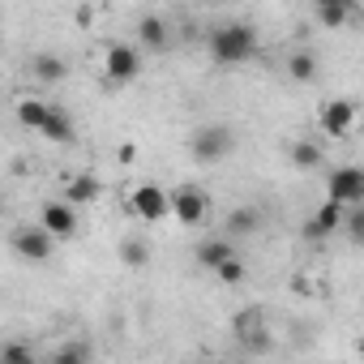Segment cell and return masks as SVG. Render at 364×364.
<instances>
[{"label":"cell","instance_id":"1","mask_svg":"<svg viewBox=\"0 0 364 364\" xmlns=\"http://www.w3.org/2000/svg\"><path fill=\"white\" fill-rule=\"evenodd\" d=\"M206 48H210L215 65H249L257 56V31L249 22H223L210 31Z\"/></svg>","mask_w":364,"mask_h":364},{"label":"cell","instance_id":"2","mask_svg":"<svg viewBox=\"0 0 364 364\" xmlns=\"http://www.w3.org/2000/svg\"><path fill=\"white\" fill-rule=\"evenodd\" d=\"M232 150H236V133H232L228 124H202V129L189 137L193 163H223Z\"/></svg>","mask_w":364,"mask_h":364},{"label":"cell","instance_id":"3","mask_svg":"<svg viewBox=\"0 0 364 364\" xmlns=\"http://www.w3.org/2000/svg\"><path fill=\"white\" fill-rule=\"evenodd\" d=\"M326 198L338 202L343 210L364 206V167H334L326 176Z\"/></svg>","mask_w":364,"mask_h":364},{"label":"cell","instance_id":"4","mask_svg":"<svg viewBox=\"0 0 364 364\" xmlns=\"http://www.w3.org/2000/svg\"><path fill=\"white\" fill-rule=\"evenodd\" d=\"M232 330H236V338L249 347V351H270V330H266V313L257 309V304H249V309H240L236 317H232Z\"/></svg>","mask_w":364,"mask_h":364},{"label":"cell","instance_id":"5","mask_svg":"<svg viewBox=\"0 0 364 364\" xmlns=\"http://www.w3.org/2000/svg\"><path fill=\"white\" fill-rule=\"evenodd\" d=\"M171 215L185 223V228L206 223V215H210V193H206V189H198V185L176 189V193H171Z\"/></svg>","mask_w":364,"mask_h":364},{"label":"cell","instance_id":"6","mask_svg":"<svg viewBox=\"0 0 364 364\" xmlns=\"http://www.w3.org/2000/svg\"><path fill=\"white\" fill-rule=\"evenodd\" d=\"M103 73H107V82H116V86L133 82V77L141 73V52H137L133 43H112L107 56H103Z\"/></svg>","mask_w":364,"mask_h":364},{"label":"cell","instance_id":"7","mask_svg":"<svg viewBox=\"0 0 364 364\" xmlns=\"http://www.w3.org/2000/svg\"><path fill=\"white\" fill-rule=\"evenodd\" d=\"M129 210H133L137 219H146V223H159V219L171 215V193H163L159 185H137V189L129 193Z\"/></svg>","mask_w":364,"mask_h":364},{"label":"cell","instance_id":"8","mask_svg":"<svg viewBox=\"0 0 364 364\" xmlns=\"http://www.w3.org/2000/svg\"><path fill=\"white\" fill-rule=\"evenodd\" d=\"M39 223H43V232H48L52 240H73V236H77V210H73L69 202H43Z\"/></svg>","mask_w":364,"mask_h":364},{"label":"cell","instance_id":"9","mask_svg":"<svg viewBox=\"0 0 364 364\" xmlns=\"http://www.w3.org/2000/svg\"><path fill=\"white\" fill-rule=\"evenodd\" d=\"M317 124H321L326 137H347V133L355 129V103H351V99H330V103H321Z\"/></svg>","mask_w":364,"mask_h":364},{"label":"cell","instance_id":"10","mask_svg":"<svg viewBox=\"0 0 364 364\" xmlns=\"http://www.w3.org/2000/svg\"><path fill=\"white\" fill-rule=\"evenodd\" d=\"M343 219H347V210H343L338 202H330V198H326V202L317 206V215L304 223V236H309V240H326V236L343 232Z\"/></svg>","mask_w":364,"mask_h":364},{"label":"cell","instance_id":"11","mask_svg":"<svg viewBox=\"0 0 364 364\" xmlns=\"http://www.w3.org/2000/svg\"><path fill=\"white\" fill-rule=\"evenodd\" d=\"M103 198V180L99 176H90V171H77V176H69L65 180V202L77 210V206H95Z\"/></svg>","mask_w":364,"mask_h":364},{"label":"cell","instance_id":"12","mask_svg":"<svg viewBox=\"0 0 364 364\" xmlns=\"http://www.w3.org/2000/svg\"><path fill=\"white\" fill-rule=\"evenodd\" d=\"M52 245H56V240H52L43 228H39V232H35V228L14 232V249H18L26 262H48V257H52Z\"/></svg>","mask_w":364,"mask_h":364},{"label":"cell","instance_id":"13","mask_svg":"<svg viewBox=\"0 0 364 364\" xmlns=\"http://www.w3.org/2000/svg\"><path fill=\"white\" fill-rule=\"evenodd\" d=\"M313 18H317L326 31H343L347 22H355V18H360V9H355V5H347V0H317V5H313Z\"/></svg>","mask_w":364,"mask_h":364},{"label":"cell","instance_id":"14","mask_svg":"<svg viewBox=\"0 0 364 364\" xmlns=\"http://www.w3.org/2000/svg\"><path fill=\"white\" fill-rule=\"evenodd\" d=\"M31 73H35L39 82H65V77H69V60L56 56V52H39V56L31 60Z\"/></svg>","mask_w":364,"mask_h":364},{"label":"cell","instance_id":"15","mask_svg":"<svg viewBox=\"0 0 364 364\" xmlns=\"http://www.w3.org/2000/svg\"><path fill=\"white\" fill-rule=\"evenodd\" d=\"M167 35H171V31H167V22H163V18H154V14L137 22V43H141V48H150V52H163V48H167Z\"/></svg>","mask_w":364,"mask_h":364},{"label":"cell","instance_id":"16","mask_svg":"<svg viewBox=\"0 0 364 364\" xmlns=\"http://www.w3.org/2000/svg\"><path fill=\"white\" fill-rule=\"evenodd\" d=\"M39 137H48L52 146H69V141L77 137V129H73V116H69L65 107H52V120H48V129H43Z\"/></svg>","mask_w":364,"mask_h":364},{"label":"cell","instance_id":"17","mask_svg":"<svg viewBox=\"0 0 364 364\" xmlns=\"http://www.w3.org/2000/svg\"><path fill=\"white\" fill-rule=\"evenodd\" d=\"M18 120H22L26 129L43 133L48 120H52V103H43V99H22V103H18Z\"/></svg>","mask_w":364,"mask_h":364},{"label":"cell","instance_id":"18","mask_svg":"<svg viewBox=\"0 0 364 364\" xmlns=\"http://www.w3.org/2000/svg\"><path fill=\"white\" fill-rule=\"evenodd\" d=\"M236 257V249H232V240H206L202 249H198V262L206 266V270H219V266H228Z\"/></svg>","mask_w":364,"mask_h":364},{"label":"cell","instance_id":"19","mask_svg":"<svg viewBox=\"0 0 364 364\" xmlns=\"http://www.w3.org/2000/svg\"><path fill=\"white\" fill-rule=\"evenodd\" d=\"M291 163H296L300 171H317V167H321V146H317V141H309V137L291 141Z\"/></svg>","mask_w":364,"mask_h":364},{"label":"cell","instance_id":"20","mask_svg":"<svg viewBox=\"0 0 364 364\" xmlns=\"http://www.w3.org/2000/svg\"><path fill=\"white\" fill-rule=\"evenodd\" d=\"M257 228H262V215H257L253 206H240V210H232V219H228V232H232V236H240V240H245V236H253Z\"/></svg>","mask_w":364,"mask_h":364},{"label":"cell","instance_id":"21","mask_svg":"<svg viewBox=\"0 0 364 364\" xmlns=\"http://www.w3.org/2000/svg\"><path fill=\"white\" fill-rule=\"evenodd\" d=\"M120 262H124L129 270H141V266H150V245H146V240H137V236L120 240Z\"/></svg>","mask_w":364,"mask_h":364},{"label":"cell","instance_id":"22","mask_svg":"<svg viewBox=\"0 0 364 364\" xmlns=\"http://www.w3.org/2000/svg\"><path fill=\"white\" fill-rule=\"evenodd\" d=\"M287 77H291V82H313V77H317V56H313V52H296V56L287 60Z\"/></svg>","mask_w":364,"mask_h":364},{"label":"cell","instance_id":"23","mask_svg":"<svg viewBox=\"0 0 364 364\" xmlns=\"http://www.w3.org/2000/svg\"><path fill=\"white\" fill-rule=\"evenodd\" d=\"M0 364H39V355H35V347H26V343H5Z\"/></svg>","mask_w":364,"mask_h":364},{"label":"cell","instance_id":"24","mask_svg":"<svg viewBox=\"0 0 364 364\" xmlns=\"http://www.w3.org/2000/svg\"><path fill=\"white\" fill-rule=\"evenodd\" d=\"M343 232H347V240H351V245H360V249H364V206L347 210V219H343Z\"/></svg>","mask_w":364,"mask_h":364},{"label":"cell","instance_id":"25","mask_svg":"<svg viewBox=\"0 0 364 364\" xmlns=\"http://www.w3.org/2000/svg\"><path fill=\"white\" fill-rule=\"evenodd\" d=\"M215 279H219V283H228V287L245 283V262H240V257H232L228 266H219V270H215Z\"/></svg>","mask_w":364,"mask_h":364},{"label":"cell","instance_id":"26","mask_svg":"<svg viewBox=\"0 0 364 364\" xmlns=\"http://www.w3.org/2000/svg\"><path fill=\"white\" fill-rule=\"evenodd\" d=\"M48 364H86V347H82V343H65Z\"/></svg>","mask_w":364,"mask_h":364},{"label":"cell","instance_id":"27","mask_svg":"<svg viewBox=\"0 0 364 364\" xmlns=\"http://www.w3.org/2000/svg\"><path fill=\"white\" fill-rule=\"evenodd\" d=\"M137 159V146H120V163H133Z\"/></svg>","mask_w":364,"mask_h":364}]
</instances>
